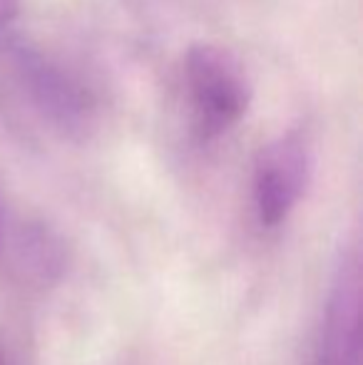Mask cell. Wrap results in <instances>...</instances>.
<instances>
[{"label":"cell","mask_w":363,"mask_h":365,"mask_svg":"<svg viewBox=\"0 0 363 365\" xmlns=\"http://www.w3.org/2000/svg\"><path fill=\"white\" fill-rule=\"evenodd\" d=\"M182 92L189 130L199 142H217L247 117L252 77L237 53L219 43H194L182 60Z\"/></svg>","instance_id":"cell-1"},{"label":"cell","mask_w":363,"mask_h":365,"mask_svg":"<svg viewBox=\"0 0 363 365\" xmlns=\"http://www.w3.org/2000/svg\"><path fill=\"white\" fill-rule=\"evenodd\" d=\"M13 73L33 107L63 132H85L97 117V92L78 70L33 45H15Z\"/></svg>","instance_id":"cell-2"},{"label":"cell","mask_w":363,"mask_h":365,"mask_svg":"<svg viewBox=\"0 0 363 365\" xmlns=\"http://www.w3.org/2000/svg\"><path fill=\"white\" fill-rule=\"evenodd\" d=\"M309 137L289 130L267 142L254 157L252 207L262 229H279L301 204L311 182Z\"/></svg>","instance_id":"cell-3"},{"label":"cell","mask_w":363,"mask_h":365,"mask_svg":"<svg viewBox=\"0 0 363 365\" xmlns=\"http://www.w3.org/2000/svg\"><path fill=\"white\" fill-rule=\"evenodd\" d=\"M314 365H361V256L356 246L341 251L331 274Z\"/></svg>","instance_id":"cell-4"},{"label":"cell","mask_w":363,"mask_h":365,"mask_svg":"<svg viewBox=\"0 0 363 365\" xmlns=\"http://www.w3.org/2000/svg\"><path fill=\"white\" fill-rule=\"evenodd\" d=\"M13 261L25 279L48 286L63 276L68 254L55 231L43 224H28L13 239Z\"/></svg>","instance_id":"cell-5"},{"label":"cell","mask_w":363,"mask_h":365,"mask_svg":"<svg viewBox=\"0 0 363 365\" xmlns=\"http://www.w3.org/2000/svg\"><path fill=\"white\" fill-rule=\"evenodd\" d=\"M18 10H20V0H0V25L10 23L18 15Z\"/></svg>","instance_id":"cell-6"},{"label":"cell","mask_w":363,"mask_h":365,"mask_svg":"<svg viewBox=\"0 0 363 365\" xmlns=\"http://www.w3.org/2000/svg\"><path fill=\"white\" fill-rule=\"evenodd\" d=\"M0 365H10L8 348H5V341H3V338H0Z\"/></svg>","instance_id":"cell-7"}]
</instances>
